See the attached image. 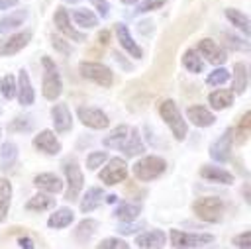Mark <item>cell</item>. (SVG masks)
<instances>
[{"label":"cell","instance_id":"cell-29","mask_svg":"<svg viewBox=\"0 0 251 249\" xmlns=\"http://www.w3.org/2000/svg\"><path fill=\"white\" fill-rule=\"evenodd\" d=\"M102 198H104V190H102L100 186L88 188L86 194H84L82 200H80V210H82V212H92V210H96V208L100 206Z\"/></svg>","mask_w":251,"mask_h":249},{"label":"cell","instance_id":"cell-26","mask_svg":"<svg viewBox=\"0 0 251 249\" xmlns=\"http://www.w3.org/2000/svg\"><path fill=\"white\" fill-rule=\"evenodd\" d=\"M127 133H129V127H127V125H118V127H114V129L102 139V145L108 147V149H118V151H120V147L124 145Z\"/></svg>","mask_w":251,"mask_h":249},{"label":"cell","instance_id":"cell-27","mask_svg":"<svg viewBox=\"0 0 251 249\" xmlns=\"http://www.w3.org/2000/svg\"><path fill=\"white\" fill-rule=\"evenodd\" d=\"M25 20H27V10H16L14 14H8V16H4V18H0V33L14 31V29L20 27Z\"/></svg>","mask_w":251,"mask_h":249},{"label":"cell","instance_id":"cell-49","mask_svg":"<svg viewBox=\"0 0 251 249\" xmlns=\"http://www.w3.org/2000/svg\"><path fill=\"white\" fill-rule=\"evenodd\" d=\"M18 245L20 247H25V249H33V241L29 237H20L18 239Z\"/></svg>","mask_w":251,"mask_h":249},{"label":"cell","instance_id":"cell-50","mask_svg":"<svg viewBox=\"0 0 251 249\" xmlns=\"http://www.w3.org/2000/svg\"><path fill=\"white\" fill-rule=\"evenodd\" d=\"M18 4V0H0V10H8V8H14Z\"/></svg>","mask_w":251,"mask_h":249},{"label":"cell","instance_id":"cell-4","mask_svg":"<svg viewBox=\"0 0 251 249\" xmlns=\"http://www.w3.org/2000/svg\"><path fill=\"white\" fill-rule=\"evenodd\" d=\"M131 171H133L137 180L149 182L167 171V161L163 157H157V155H147V157H141L139 161H135Z\"/></svg>","mask_w":251,"mask_h":249},{"label":"cell","instance_id":"cell-28","mask_svg":"<svg viewBox=\"0 0 251 249\" xmlns=\"http://www.w3.org/2000/svg\"><path fill=\"white\" fill-rule=\"evenodd\" d=\"M226 18L229 20V24L239 29L243 35H249L251 29H249V18L247 14H243L241 10H235V8H226Z\"/></svg>","mask_w":251,"mask_h":249},{"label":"cell","instance_id":"cell-10","mask_svg":"<svg viewBox=\"0 0 251 249\" xmlns=\"http://www.w3.org/2000/svg\"><path fill=\"white\" fill-rule=\"evenodd\" d=\"M31 37H33L31 29H22V31H16V33H12L10 37L2 39V41H0V57H8V55L20 53V51L31 41Z\"/></svg>","mask_w":251,"mask_h":249},{"label":"cell","instance_id":"cell-3","mask_svg":"<svg viewBox=\"0 0 251 249\" xmlns=\"http://www.w3.org/2000/svg\"><path fill=\"white\" fill-rule=\"evenodd\" d=\"M41 65H43V82H41L43 98L45 100H57L61 96V90H63V80H61L59 69L51 57H43Z\"/></svg>","mask_w":251,"mask_h":249},{"label":"cell","instance_id":"cell-55","mask_svg":"<svg viewBox=\"0 0 251 249\" xmlns=\"http://www.w3.org/2000/svg\"><path fill=\"white\" fill-rule=\"evenodd\" d=\"M0 135H2V127H0Z\"/></svg>","mask_w":251,"mask_h":249},{"label":"cell","instance_id":"cell-6","mask_svg":"<svg viewBox=\"0 0 251 249\" xmlns=\"http://www.w3.org/2000/svg\"><path fill=\"white\" fill-rule=\"evenodd\" d=\"M214 243L212 233H198V231H180L173 229L171 231V245L173 247H202Z\"/></svg>","mask_w":251,"mask_h":249},{"label":"cell","instance_id":"cell-38","mask_svg":"<svg viewBox=\"0 0 251 249\" xmlns=\"http://www.w3.org/2000/svg\"><path fill=\"white\" fill-rule=\"evenodd\" d=\"M0 92L6 100H12L16 96V76L14 75H4L0 78Z\"/></svg>","mask_w":251,"mask_h":249},{"label":"cell","instance_id":"cell-1","mask_svg":"<svg viewBox=\"0 0 251 249\" xmlns=\"http://www.w3.org/2000/svg\"><path fill=\"white\" fill-rule=\"evenodd\" d=\"M194 214L206 224H220L226 214V202L218 196H204L192 204Z\"/></svg>","mask_w":251,"mask_h":249},{"label":"cell","instance_id":"cell-12","mask_svg":"<svg viewBox=\"0 0 251 249\" xmlns=\"http://www.w3.org/2000/svg\"><path fill=\"white\" fill-rule=\"evenodd\" d=\"M196 51L200 53V57H204L208 63H212V65H224L226 63V59H227V53L214 41V39H210V37H204V39H200L198 41V45H196Z\"/></svg>","mask_w":251,"mask_h":249},{"label":"cell","instance_id":"cell-17","mask_svg":"<svg viewBox=\"0 0 251 249\" xmlns=\"http://www.w3.org/2000/svg\"><path fill=\"white\" fill-rule=\"evenodd\" d=\"M186 116L190 120V124H194L196 127H210L214 122H216V116L204 108L202 104H192L186 108Z\"/></svg>","mask_w":251,"mask_h":249},{"label":"cell","instance_id":"cell-5","mask_svg":"<svg viewBox=\"0 0 251 249\" xmlns=\"http://www.w3.org/2000/svg\"><path fill=\"white\" fill-rule=\"evenodd\" d=\"M78 71H80V75H82L86 80L96 82V84H100V86H104V88L112 86V82H114V73L110 71V67H106V65H102V63L84 61V63L78 65Z\"/></svg>","mask_w":251,"mask_h":249},{"label":"cell","instance_id":"cell-21","mask_svg":"<svg viewBox=\"0 0 251 249\" xmlns=\"http://www.w3.org/2000/svg\"><path fill=\"white\" fill-rule=\"evenodd\" d=\"M33 184L39 188V190H45V192H51V194H57V192H63V180L53 174V173H41L33 178Z\"/></svg>","mask_w":251,"mask_h":249},{"label":"cell","instance_id":"cell-13","mask_svg":"<svg viewBox=\"0 0 251 249\" xmlns=\"http://www.w3.org/2000/svg\"><path fill=\"white\" fill-rule=\"evenodd\" d=\"M53 22H55V27H57L63 35H67L69 39H73V41H84V39H86L84 33H80L78 29L73 27V24H71V14H69L63 6H59V8L55 10Z\"/></svg>","mask_w":251,"mask_h":249},{"label":"cell","instance_id":"cell-39","mask_svg":"<svg viewBox=\"0 0 251 249\" xmlns=\"http://www.w3.org/2000/svg\"><path fill=\"white\" fill-rule=\"evenodd\" d=\"M106 161H108V155H106L104 151H92V153L86 157V167H88L90 171H96V169H100Z\"/></svg>","mask_w":251,"mask_h":249},{"label":"cell","instance_id":"cell-8","mask_svg":"<svg viewBox=\"0 0 251 249\" xmlns=\"http://www.w3.org/2000/svg\"><path fill=\"white\" fill-rule=\"evenodd\" d=\"M76 116L78 122L90 129H106L110 125V118L100 110V108H92V106H78L76 108Z\"/></svg>","mask_w":251,"mask_h":249},{"label":"cell","instance_id":"cell-46","mask_svg":"<svg viewBox=\"0 0 251 249\" xmlns=\"http://www.w3.org/2000/svg\"><path fill=\"white\" fill-rule=\"evenodd\" d=\"M90 4L98 10V14H100V18H106L108 14H110V4L106 2V0H90Z\"/></svg>","mask_w":251,"mask_h":249},{"label":"cell","instance_id":"cell-52","mask_svg":"<svg viewBox=\"0 0 251 249\" xmlns=\"http://www.w3.org/2000/svg\"><path fill=\"white\" fill-rule=\"evenodd\" d=\"M106 202H108V204H114V202H116V196H114V194L106 196Z\"/></svg>","mask_w":251,"mask_h":249},{"label":"cell","instance_id":"cell-23","mask_svg":"<svg viewBox=\"0 0 251 249\" xmlns=\"http://www.w3.org/2000/svg\"><path fill=\"white\" fill-rule=\"evenodd\" d=\"M167 243V235L161 229H151L135 237L137 247H163Z\"/></svg>","mask_w":251,"mask_h":249},{"label":"cell","instance_id":"cell-16","mask_svg":"<svg viewBox=\"0 0 251 249\" xmlns=\"http://www.w3.org/2000/svg\"><path fill=\"white\" fill-rule=\"evenodd\" d=\"M18 102L22 106H31L35 102V92H33V86H31V80L27 76V71L25 69H20L18 73Z\"/></svg>","mask_w":251,"mask_h":249},{"label":"cell","instance_id":"cell-31","mask_svg":"<svg viewBox=\"0 0 251 249\" xmlns=\"http://www.w3.org/2000/svg\"><path fill=\"white\" fill-rule=\"evenodd\" d=\"M53 206H55V198L49 196L47 192H39V194L31 196L27 200V204H25V208L27 210H33V212H45V210H49Z\"/></svg>","mask_w":251,"mask_h":249},{"label":"cell","instance_id":"cell-37","mask_svg":"<svg viewBox=\"0 0 251 249\" xmlns=\"http://www.w3.org/2000/svg\"><path fill=\"white\" fill-rule=\"evenodd\" d=\"M227 80H229V73H227V69H224V67L214 69V71L206 76V84H208V86H222V84H226Z\"/></svg>","mask_w":251,"mask_h":249},{"label":"cell","instance_id":"cell-51","mask_svg":"<svg viewBox=\"0 0 251 249\" xmlns=\"http://www.w3.org/2000/svg\"><path fill=\"white\" fill-rule=\"evenodd\" d=\"M108 39H110V31H108V29L100 31V41H102V43H108Z\"/></svg>","mask_w":251,"mask_h":249},{"label":"cell","instance_id":"cell-48","mask_svg":"<svg viewBox=\"0 0 251 249\" xmlns=\"http://www.w3.org/2000/svg\"><path fill=\"white\" fill-rule=\"evenodd\" d=\"M227 39L231 41V45L233 47H237L239 51H249V45H247V41H241V39H237V37H231V35H227Z\"/></svg>","mask_w":251,"mask_h":249},{"label":"cell","instance_id":"cell-34","mask_svg":"<svg viewBox=\"0 0 251 249\" xmlns=\"http://www.w3.org/2000/svg\"><path fill=\"white\" fill-rule=\"evenodd\" d=\"M73 22L76 24V25H80V27H96L98 25V18L94 16V12H90V10H86V8H76L73 14Z\"/></svg>","mask_w":251,"mask_h":249},{"label":"cell","instance_id":"cell-20","mask_svg":"<svg viewBox=\"0 0 251 249\" xmlns=\"http://www.w3.org/2000/svg\"><path fill=\"white\" fill-rule=\"evenodd\" d=\"M200 176L212 182H220V184H233V174L216 165H204L200 169Z\"/></svg>","mask_w":251,"mask_h":249},{"label":"cell","instance_id":"cell-47","mask_svg":"<svg viewBox=\"0 0 251 249\" xmlns=\"http://www.w3.org/2000/svg\"><path fill=\"white\" fill-rule=\"evenodd\" d=\"M231 243H233L235 247H241V249H249V231H243V233H239L237 237H233V239H231Z\"/></svg>","mask_w":251,"mask_h":249},{"label":"cell","instance_id":"cell-14","mask_svg":"<svg viewBox=\"0 0 251 249\" xmlns=\"http://www.w3.org/2000/svg\"><path fill=\"white\" fill-rule=\"evenodd\" d=\"M114 31H116V37H118V41H120V45H122V49H124L126 53H129L133 59H141V57H143L141 47L133 41V37H131V33H129V29H127L126 24L118 22V24L114 25Z\"/></svg>","mask_w":251,"mask_h":249},{"label":"cell","instance_id":"cell-32","mask_svg":"<svg viewBox=\"0 0 251 249\" xmlns=\"http://www.w3.org/2000/svg\"><path fill=\"white\" fill-rule=\"evenodd\" d=\"M182 65L190 73H202L204 71V59L200 57V53L196 49H186L182 53Z\"/></svg>","mask_w":251,"mask_h":249},{"label":"cell","instance_id":"cell-30","mask_svg":"<svg viewBox=\"0 0 251 249\" xmlns=\"http://www.w3.org/2000/svg\"><path fill=\"white\" fill-rule=\"evenodd\" d=\"M139 214H141V206L139 204H129V202H122L114 210V218L120 220V222H135Z\"/></svg>","mask_w":251,"mask_h":249},{"label":"cell","instance_id":"cell-53","mask_svg":"<svg viewBox=\"0 0 251 249\" xmlns=\"http://www.w3.org/2000/svg\"><path fill=\"white\" fill-rule=\"evenodd\" d=\"M124 4H127V6H133V4H137V2H141V0H122Z\"/></svg>","mask_w":251,"mask_h":249},{"label":"cell","instance_id":"cell-42","mask_svg":"<svg viewBox=\"0 0 251 249\" xmlns=\"http://www.w3.org/2000/svg\"><path fill=\"white\" fill-rule=\"evenodd\" d=\"M167 0H141L135 8V14H145V12H151V10H157V8H163Z\"/></svg>","mask_w":251,"mask_h":249},{"label":"cell","instance_id":"cell-44","mask_svg":"<svg viewBox=\"0 0 251 249\" xmlns=\"http://www.w3.org/2000/svg\"><path fill=\"white\" fill-rule=\"evenodd\" d=\"M51 43H53V47H55L59 53H63V55H71V45H69L65 39H61L57 33L51 35Z\"/></svg>","mask_w":251,"mask_h":249},{"label":"cell","instance_id":"cell-45","mask_svg":"<svg viewBox=\"0 0 251 249\" xmlns=\"http://www.w3.org/2000/svg\"><path fill=\"white\" fill-rule=\"evenodd\" d=\"M143 224H133V222H124L122 225H118V233L122 235H129V233H135V231H141Z\"/></svg>","mask_w":251,"mask_h":249},{"label":"cell","instance_id":"cell-2","mask_svg":"<svg viewBox=\"0 0 251 249\" xmlns=\"http://www.w3.org/2000/svg\"><path fill=\"white\" fill-rule=\"evenodd\" d=\"M159 114H161L163 122L169 125V129L173 131L175 139L182 141V139L186 137V133H188V125H186V122H184L182 114L178 112V108H176L175 100H171V98L163 100V102L159 104Z\"/></svg>","mask_w":251,"mask_h":249},{"label":"cell","instance_id":"cell-22","mask_svg":"<svg viewBox=\"0 0 251 249\" xmlns=\"http://www.w3.org/2000/svg\"><path fill=\"white\" fill-rule=\"evenodd\" d=\"M96 229H98V222L86 218V220H80V222H78V225H76L75 231H73V237H75V241H78V243L84 245V243L90 241V237L94 235Z\"/></svg>","mask_w":251,"mask_h":249},{"label":"cell","instance_id":"cell-36","mask_svg":"<svg viewBox=\"0 0 251 249\" xmlns=\"http://www.w3.org/2000/svg\"><path fill=\"white\" fill-rule=\"evenodd\" d=\"M10 198H12V184L8 178H0V222H4L8 216Z\"/></svg>","mask_w":251,"mask_h":249},{"label":"cell","instance_id":"cell-54","mask_svg":"<svg viewBox=\"0 0 251 249\" xmlns=\"http://www.w3.org/2000/svg\"><path fill=\"white\" fill-rule=\"evenodd\" d=\"M67 4H76V2H80V0H65Z\"/></svg>","mask_w":251,"mask_h":249},{"label":"cell","instance_id":"cell-43","mask_svg":"<svg viewBox=\"0 0 251 249\" xmlns=\"http://www.w3.org/2000/svg\"><path fill=\"white\" fill-rule=\"evenodd\" d=\"M100 249H108V247H116V249H127V241L126 239H118V237H106L98 243Z\"/></svg>","mask_w":251,"mask_h":249},{"label":"cell","instance_id":"cell-24","mask_svg":"<svg viewBox=\"0 0 251 249\" xmlns=\"http://www.w3.org/2000/svg\"><path fill=\"white\" fill-rule=\"evenodd\" d=\"M208 102L214 110H226L233 104V92L227 88H218L208 94Z\"/></svg>","mask_w":251,"mask_h":249},{"label":"cell","instance_id":"cell-18","mask_svg":"<svg viewBox=\"0 0 251 249\" xmlns=\"http://www.w3.org/2000/svg\"><path fill=\"white\" fill-rule=\"evenodd\" d=\"M51 116H53V125H55L57 133H69L71 131L73 116H71L67 104H55L53 110H51Z\"/></svg>","mask_w":251,"mask_h":249},{"label":"cell","instance_id":"cell-33","mask_svg":"<svg viewBox=\"0 0 251 249\" xmlns=\"http://www.w3.org/2000/svg\"><path fill=\"white\" fill-rule=\"evenodd\" d=\"M231 84H233L231 92H235V94H243L245 92V88H247V67H245V63H235Z\"/></svg>","mask_w":251,"mask_h":249},{"label":"cell","instance_id":"cell-15","mask_svg":"<svg viewBox=\"0 0 251 249\" xmlns=\"http://www.w3.org/2000/svg\"><path fill=\"white\" fill-rule=\"evenodd\" d=\"M33 145H35L37 151H41V153H45V155H57V153L61 151L59 139H57L55 133L49 131V129L39 131V133L33 137Z\"/></svg>","mask_w":251,"mask_h":249},{"label":"cell","instance_id":"cell-11","mask_svg":"<svg viewBox=\"0 0 251 249\" xmlns=\"http://www.w3.org/2000/svg\"><path fill=\"white\" fill-rule=\"evenodd\" d=\"M231 145H233V129L227 127L212 145H210V157L216 163H227L231 155Z\"/></svg>","mask_w":251,"mask_h":249},{"label":"cell","instance_id":"cell-19","mask_svg":"<svg viewBox=\"0 0 251 249\" xmlns=\"http://www.w3.org/2000/svg\"><path fill=\"white\" fill-rule=\"evenodd\" d=\"M120 151H122L126 157H137V155H143V153H145V145H143L141 135H139V131H137L135 127L129 129V133H127L124 145L120 147Z\"/></svg>","mask_w":251,"mask_h":249},{"label":"cell","instance_id":"cell-9","mask_svg":"<svg viewBox=\"0 0 251 249\" xmlns=\"http://www.w3.org/2000/svg\"><path fill=\"white\" fill-rule=\"evenodd\" d=\"M63 171H65V176H67V192H65V198L67 200H76L82 186H84V176H82V171L76 163L69 161L63 165Z\"/></svg>","mask_w":251,"mask_h":249},{"label":"cell","instance_id":"cell-41","mask_svg":"<svg viewBox=\"0 0 251 249\" xmlns=\"http://www.w3.org/2000/svg\"><path fill=\"white\" fill-rule=\"evenodd\" d=\"M33 127V120L27 116H20L10 124V131H29Z\"/></svg>","mask_w":251,"mask_h":249},{"label":"cell","instance_id":"cell-25","mask_svg":"<svg viewBox=\"0 0 251 249\" xmlns=\"http://www.w3.org/2000/svg\"><path fill=\"white\" fill-rule=\"evenodd\" d=\"M73 220H75V214H73L71 208H59V210H55V212L49 216L47 225L53 227V229H63V227L71 225Z\"/></svg>","mask_w":251,"mask_h":249},{"label":"cell","instance_id":"cell-40","mask_svg":"<svg viewBox=\"0 0 251 249\" xmlns=\"http://www.w3.org/2000/svg\"><path fill=\"white\" fill-rule=\"evenodd\" d=\"M249 125H251V112H245L237 124V139L239 143H243L247 139V131H249Z\"/></svg>","mask_w":251,"mask_h":249},{"label":"cell","instance_id":"cell-7","mask_svg":"<svg viewBox=\"0 0 251 249\" xmlns=\"http://www.w3.org/2000/svg\"><path fill=\"white\" fill-rule=\"evenodd\" d=\"M100 180L108 186H114L122 180L127 178V163L120 157H112L110 161H106V167L100 171Z\"/></svg>","mask_w":251,"mask_h":249},{"label":"cell","instance_id":"cell-35","mask_svg":"<svg viewBox=\"0 0 251 249\" xmlns=\"http://www.w3.org/2000/svg\"><path fill=\"white\" fill-rule=\"evenodd\" d=\"M18 159V147L12 141H4L0 147V167L2 169H10Z\"/></svg>","mask_w":251,"mask_h":249}]
</instances>
